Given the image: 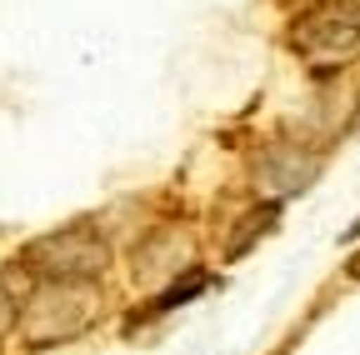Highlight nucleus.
<instances>
[{
  "label": "nucleus",
  "instance_id": "f257e3e1",
  "mask_svg": "<svg viewBox=\"0 0 360 355\" xmlns=\"http://www.w3.org/2000/svg\"><path fill=\"white\" fill-rule=\"evenodd\" d=\"M90 316H96V295L85 290V280H45L25 305L20 330L30 345H56V340L80 335Z\"/></svg>",
  "mask_w": 360,
  "mask_h": 355
},
{
  "label": "nucleus",
  "instance_id": "f03ea898",
  "mask_svg": "<svg viewBox=\"0 0 360 355\" xmlns=\"http://www.w3.org/2000/svg\"><path fill=\"white\" fill-rule=\"evenodd\" d=\"M290 46H295L315 70L345 65V60L360 51V11H355V6H340V0H330V6H315L310 15L295 20Z\"/></svg>",
  "mask_w": 360,
  "mask_h": 355
},
{
  "label": "nucleus",
  "instance_id": "7ed1b4c3",
  "mask_svg": "<svg viewBox=\"0 0 360 355\" xmlns=\"http://www.w3.org/2000/svg\"><path fill=\"white\" fill-rule=\"evenodd\" d=\"M105 240L96 231H85V226H70V231H56V235H45L25 250V265L35 276L45 280H85V276H101L105 271Z\"/></svg>",
  "mask_w": 360,
  "mask_h": 355
},
{
  "label": "nucleus",
  "instance_id": "20e7f679",
  "mask_svg": "<svg viewBox=\"0 0 360 355\" xmlns=\"http://www.w3.org/2000/svg\"><path fill=\"white\" fill-rule=\"evenodd\" d=\"M276 215H281L276 205H260V210H255L250 220H240V235H236L231 245H225V255H231V260H236V255H245V250L255 245V235H265L270 226H276Z\"/></svg>",
  "mask_w": 360,
  "mask_h": 355
},
{
  "label": "nucleus",
  "instance_id": "39448f33",
  "mask_svg": "<svg viewBox=\"0 0 360 355\" xmlns=\"http://www.w3.org/2000/svg\"><path fill=\"white\" fill-rule=\"evenodd\" d=\"M200 285H205V276H186V280H180V285H170V290H165V295L155 300V310H175L180 300H186V295H195Z\"/></svg>",
  "mask_w": 360,
  "mask_h": 355
},
{
  "label": "nucleus",
  "instance_id": "423d86ee",
  "mask_svg": "<svg viewBox=\"0 0 360 355\" xmlns=\"http://www.w3.org/2000/svg\"><path fill=\"white\" fill-rule=\"evenodd\" d=\"M11 325H15V300L0 290V340H6V330H11Z\"/></svg>",
  "mask_w": 360,
  "mask_h": 355
},
{
  "label": "nucleus",
  "instance_id": "0eeeda50",
  "mask_svg": "<svg viewBox=\"0 0 360 355\" xmlns=\"http://www.w3.org/2000/svg\"><path fill=\"white\" fill-rule=\"evenodd\" d=\"M350 276H360V255H355V260H350Z\"/></svg>",
  "mask_w": 360,
  "mask_h": 355
},
{
  "label": "nucleus",
  "instance_id": "6e6552de",
  "mask_svg": "<svg viewBox=\"0 0 360 355\" xmlns=\"http://www.w3.org/2000/svg\"><path fill=\"white\" fill-rule=\"evenodd\" d=\"M350 235H360V220H355V226H350Z\"/></svg>",
  "mask_w": 360,
  "mask_h": 355
}]
</instances>
